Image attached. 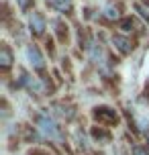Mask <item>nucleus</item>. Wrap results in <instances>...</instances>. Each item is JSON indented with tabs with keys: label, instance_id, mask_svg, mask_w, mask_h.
<instances>
[{
	"label": "nucleus",
	"instance_id": "nucleus-1",
	"mask_svg": "<svg viewBox=\"0 0 149 155\" xmlns=\"http://www.w3.org/2000/svg\"><path fill=\"white\" fill-rule=\"evenodd\" d=\"M37 124H39L41 133L45 135V137H57V127H55L53 118H49V114H45V112H41L39 116H37Z\"/></svg>",
	"mask_w": 149,
	"mask_h": 155
},
{
	"label": "nucleus",
	"instance_id": "nucleus-2",
	"mask_svg": "<svg viewBox=\"0 0 149 155\" xmlns=\"http://www.w3.org/2000/svg\"><path fill=\"white\" fill-rule=\"evenodd\" d=\"M94 118L98 123H104V124H117L118 116L117 112L108 106H100V108H94Z\"/></svg>",
	"mask_w": 149,
	"mask_h": 155
},
{
	"label": "nucleus",
	"instance_id": "nucleus-3",
	"mask_svg": "<svg viewBox=\"0 0 149 155\" xmlns=\"http://www.w3.org/2000/svg\"><path fill=\"white\" fill-rule=\"evenodd\" d=\"M27 57H29V61L33 63V68H35V70L43 71V68H45V61H43V57H41L39 49H37L35 45H29V47H27Z\"/></svg>",
	"mask_w": 149,
	"mask_h": 155
},
{
	"label": "nucleus",
	"instance_id": "nucleus-4",
	"mask_svg": "<svg viewBox=\"0 0 149 155\" xmlns=\"http://www.w3.org/2000/svg\"><path fill=\"white\" fill-rule=\"evenodd\" d=\"M29 25H31V31L35 35H43V31H45V16L41 15V12H31Z\"/></svg>",
	"mask_w": 149,
	"mask_h": 155
},
{
	"label": "nucleus",
	"instance_id": "nucleus-5",
	"mask_svg": "<svg viewBox=\"0 0 149 155\" xmlns=\"http://www.w3.org/2000/svg\"><path fill=\"white\" fill-rule=\"evenodd\" d=\"M112 43H114V47H117V49H118L123 55H127V53H131V51H133V43H131L127 37L114 35V37H112Z\"/></svg>",
	"mask_w": 149,
	"mask_h": 155
},
{
	"label": "nucleus",
	"instance_id": "nucleus-6",
	"mask_svg": "<svg viewBox=\"0 0 149 155\" xmlns=\"http://www.w3.org/2000/svg\"><path fill=\"white\" fill-rule=\"evenodd\" d=\"M10 65H12V53H10L8 45H2L0 47V68L2 70H8Z\"/></svg>",
	"mask_w": 149,
	"mask_h": 155
},
{
	"label": "nucleus",
	"instance_id": "nucleus-7",
	"mask_svg": "<svg viewBox=\"0 0 149 155\" xmlns=\"http://www.w3.org/2000/svg\"><path fill=\"white\" fill-rule=\"evenodd\" d=\"M92 137H94L98 143H110V133L100 129V127H94V129H92Z\"/></svg>",
	"mask_w": 149,
	"mask_h": 155
},
{
	"label": "nucleus",
	"instance_id": "nucleus-8",
	"mask_svg": "<svg viewBox=\"0 0 149 155\" xmlns=\"http://www.w3.org/2000/svg\"><path fill=\"white\" fill-rule=\"evenodd\" d=\"M53 108L57 110V114L61 116V118H65V120H70L71 116H74V108H71V106H65L61 102H59V104H53Z\"/></svg>",
	"mask_w": 149,
	"mask_h": 155
},
{
	"label": "nucleus",
	"instance_id": "nucleus-9",
	"mask_svg": "<svg viewBox=\"0 0 149 155\" xmlns=\"http://www.w3.org/2000/svg\"><path fill=\"white\" fill-rule=\"evenodd\" d=\"M51 6L65 12V10H70V0H51Z\"/></svg>",
	"mask_w": 149,
	"mask_h": 155
},
{
	"label": "nucleus",
	"instance_id": "nucleus-10",
	"mask_svg": "<svg viewBox=\"0 0 149 155\" xmlns=\"http://www.w3.org/2000/svg\"><path fill=\"white\" fill-rule=\"evenodd\" d=\"M104 16L108 18V21H118V8L117 6H106V10H104Z\"/></svg>",
	"mask_w": 149,
	"mask_h": 155
},
{
	"label": "nucleus",
	"instance_id": "nucleus-11",
	"mask_svg": "<svg viewBox=\"0 0 149 155\" xmlns=\"http://www.w3.org/2000/svg\"><path fill=\"white\" fill-rule=\"evenodd\" d=\"M121 29H123V31H131V29H133V21H131V18H125V21L121 23Z\"/></svg>",
	"mask_w": 149,
	"mask_h": 155
},
{
	"label": "nucleus",
	"instance_id": "nucleus-12",
	"mask_svg": "<svg viewBox=\"0 0 149 155\" xmlns=\"http://www.w3.org/2000/svg\"><path fill=\"white\" fill-rule=\"evenodd\" d=\"M18 6L23 8V10H27V8L31 6V0H18Z\"/></svg>",
	"mask_w": 149,
	"mask_h": 155
},
{
	"label": "nucleus",
	"instance_id": "nucleus-13",
	"mask_svg": "<svg viewBox=\"0 0 149 155\" xmlns=\"http://www.w3.org/2000/svg\"><path fill=\"white\" fill-rule=\"evenodd\" d=\"M135 155H147V151L143 147H135Z\"/></svg>",
	"mask_w": 149,
	"mask_h": 155
},
{
	"label": "nucleus",
	"instance_id": "nucleus-14",
	"mask_svg": "<svg viewBox=\"0 0 149 155\" xmlns=\"http://www.w3.org/2000/svg\"><path fill=\"white\" fill-rule=\"evenodd\" d=\"M147 141H149V133H147Z\"/></svg>",
	"mask_w": 149,
	"mask_h": 155
}]
</instances>
